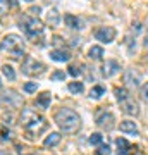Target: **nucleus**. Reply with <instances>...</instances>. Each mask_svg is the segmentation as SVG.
<instances>
[{
	"label": "nucleus",
	"instance_id": "f257e3e1",
	"mask_svg": "<svg viewBox=\"0 0 148 155\" xmlns=\"http://www.w3.org/2000/svg\"><path fill=\"white\" fill-rule=\"evenodd\" d=\"M21 126L26 131L28 138H38L48 129V122L43 116L36 114L31 109H24L21 114Z\"/></svg>",
	"mask_w": 148,
	"mask_h": 155
},
{
	"label": "nucleus",
	"instance_id": "f03ea898",
	"mask_svg": "<svg viewBox=\"0 0 148 155\" xmlns=\"http://www.w3.org/2000/svg\"><path fill=\"white\" fill-rule=\"evenodd\" d=\"M55 124L61 127V131L64 133H76L81 127V117L77 116V112H74L72 109L62 107L61 110L55 112Z\"/></svg>",
	"mask_w": 148,
	"mask_h": 155
},
{
	"label": "nucleus",
	"instance_id": "7ed1b4c3",
	"mask_svg": "<svg viewBox=\"0 0 148 155\" xmlns=\"http://www.w3.org/2000/svg\"><path fill=\"white\" fill-rule=\"evenodd\" d=\"M19 28L24 31V35L31 41L41 40L45 35V28H43V24H41V21L35 16H26V14L21 16L19 17Z\"/></svg>",
	"mask_w": 148,
	"mask_h": 155
},
{
	"label": "nucleus",
	"instance_id": "20e7f679",
	"mask_svg": "<svg viewBox=\"0 0 148 155\" xmlns=\"http://www.w3.org/2000/svg\"><path fill=\"white\" fill-rule=\"evenodd\" d=\"M0 50L5 52L7 55L14 59H22L24 57V47H22V38L19 35H7L0 41Z\"/></svg>",
	"mask_w": 148,
	"mask_h": 155
},
{
	"label": "nucleus",
	"instance_id": "39448f33",
	"mask_svg": "<svg viewBox=\"0 0 148 155\" xmlns=\"http://www.w3.org/2000/svg\"><path fill=\"white\" fill-rule=\"evenodd\" d=\"M22 72L26 74V76H40V74H43L45 72V64H41L40 61L33 59V57H28L26 61L22 62Z\"/></svg>",
	"mask_w": 148,
	"mask_h": 155
},
{
	"label": "nucleus",
	"instance_id": "423d86ee",
	"mask_svg": "<svg viewBox=\"0 0 148 155\" xmlns=\"http://www.w3.org/2000/svg\"><path fill=\"white\" fill-rule=\"evenodd\" d=\"M97 126L105 129V131H110V129H114L115 126V116L112 112L109 110H104L100 112L98 116H97Z\"/></svg>",
	"mask_w": 148,
	"mask_h": 155
},
{
	"label": "nucleus",
	"instance_id": "0eeeda50",
	"mask_svg": "<svg viewBox=\"0 0 148 155\" xmlns=\"http://www.w3.org/2000/svg\"><path fill=\"white\" fill-rule=\"evenodd\" d=\"M95 38L102 43H112L115 40V29L110 26H102L95 31Z\"/></svg>",
	"mask_w": 148,
	"mask_h": 155
},
{
	"label": "nucleus",
	"instance_id": "6e6552de",
	"mask_svg": "<svg viewBox=\"0 0 148 155\" xmlns=\"http://www.w3.org/2000/svg\"><path fill=\"white\" fill-rule=\"evenodd\" d=\"M121 71V64L117 61H105V64L102 66V76L104 78H114L119 74Z\"/></svg>",
	"mask_w": 148,
	"mask_h": 155
},
{
	"label": "nucleus",
	"instance_id": "1a4fd4ad",
	"mask_svg": "<svg viewBox=\"0 0 148 155\" xmlns=\"http://www.w3.org/2000/svg\"><path fill=\"white\" fill-rule=\"evenodd\" d=\"M121 109H122L124 114H127V116H138V114H140V105L136 104V100H133L131 97L122 102Z\"/></svg>",
	"mask_w": 148,
	"mask_h": 155
},
{
	"label": "nucleus",
	"instance_id": "9d476101",
	"mask_svg": "<svg viewBox=\"0 0 148 155\" xmlns=\"http://www.w3.org/2000/svg\"><path fill=\"white\" fill-rule=\"evenodd\" d=\"M119 129H121L124 134H131V136H138V133H140L136 122H133V121H122L121 124H119Z\"/></svg>",
	"mask_w": 148,
	"mask_h": 155
},
{
	"label": "nucleus",
	"instance_id": "9b49d317",
	"mask_svg": "<svg viewBox=\"0 0 148 155\" xmlns=\"http://www.w3.org/2000/svg\"><path fill=\"white\" fill-rule=\"evenodd\" d=\"M2 100L5 102L7 105H11V107H19L22 104L21 95H17L16 91H7V93L2 97Z\"/></svg>",
	"mask_w": 148,
	"mask_h": 155
},
{
	"label": "nucleus",
	"instance_id": "f8f14e48",
	"mask_svg": "<svg viewBox=\"0 0 148 155\" xmlns=\"http://www.w3.org/2000/svg\"><path fill=\"white\" fill-rule=\"evenodd\" d=\"M50 102H52V95H50L48 91H45V93H41V95L36 97V102H35V104H36L38 109H48Z\"/></svg>",
	"mask_w": 148,
	"mask_h": 155
},
{
	"label": "nucleus",
	"instance_id": "ddd939ff",
	"mask_svg": "<svg viewBox=\"0 0 148 155\" xmlns=\"http://www.w3.org/2000/svg\"><path fill=\"white\" fill-rule=\"evenodd\" d=\"M45 19H47V22H48L52 28H55V26H59V22H61V14H59L57 9H50V11L47 12Z\"/></svg>",
	"mask_w": 148,
	"mask_h": 155
},
{
	"label": "nucleus",
	"instance_id": "4468645a",
	"mask_svg": "<svg viewBox=\"0 0 148 155\" xmlns=\"http://www.w3.org/2000/svg\"><path fill=\"white\" fill-rule=\"evenodd\" d=\"M115 145H117V155H131V145L127 143L124 138H117L115 140Z\"/></svg>",
	"mask_w": 148,
	"mask_h": 155
},
{
	"label": "nucleus",
	"instance_id": "2eb2a0df",
	"mask_svg": "<svg viewBox=\"0 0 148 155\" xmlns=\"http://www.w3.org/2000/svg\"><path fill=\"white\" fill-rule=\"evenodd\" d=\"M50 59L55 62H67L71 59V54H67L64 50H52L50 52Z\"/></svg>",
	"mask_w": 148,
	"mask_h": 155
},
{
	"label": "nucleus",
	"instance_id": "dca6fc26",
	"mask_svg": "<svg viewBox=\"0 0 148 155\" xmlns=\"http://www.w3.org/2000/svg\"><path fill=\"white\" fill-rule=\"evenodd\" d=\"M64 21H66V24L69 26L71 29H81V19L77 16H72V14H66L64 16Z\"/></svg>",
	"mask_w": 148,
	"mask_h": 155
},
{
	"label": "nucleus",
	"instance_id": "f3484780",
	"mask_svg": "<svg viewBox=\"0 0 148 155\" xmlns=\"http://www.w3.org/2000/svg\"><path fill=\"white\" fill-rule=\"evenodd\" d=\"M124 81H126V84L138 86L140 81H141V76H140L136 71H126V74H124Z\"/></svg>",
	"mask_w": 148,
	"mask_h": 155
},
{
	"label": "nucleus",
	"instance_id": "a211bd4d",
	"mask_svg": "<svg viewBox=\"0 0 148 155\" xmlns=\"http://www.w3.org/2000/svg\"><path fill=\"white\" fill-rule=\"evenodd\" d=\"M104 54H105V50L102 47H98V45H93V47H90V50H88V57L93 59V61L104 59Z\"/></svg>",
	"mask_w": 148,
	"mask_h": 155
},
{
	"label": "nucleus",
	"instance_id": "6ab92c4d",
	"mask_svg": "<svg viewBox=\"0 0 148 155\" xmlns=\"http://www.w3.org/2000/svg\"><path fill=\"white\" fill-rule=\"evenodd\" d=\"M61 133H50L47 138H45L43 145L47 147V148H52V147H55V145H59L61 143Z\"/></svg>",
	"mask_w": 148,
	"mask_h": 155
},
{
	"label": "nucleus",
	"instance_id": "aec40b11",
	"mask_svg": "<svg viewBox=\"0 0 148 155\" xmlns=\"http://www.w3.org/2000/svg\"><path fill=\"white\" fill-rule=\"evenodd\" d=\"M104 95H105V86H102V84H97V86H93L90 90V98H93V100L102 98Z\"/></svg>",
	"mask_w": 148,
	"mask_h": 155
},
{
	"label": "nucleus",
	"instance_id": "412c9836",
	"mask_svg": "<svg viewBox=\"0 0 148 155\" xmlns=\"http://www.w3.org/2000/svg\"><path fill=\"white\" fill-rule=\"evenodd\" d=\"M67 88H69V91H71V93L79 95V93H83V91H84V84H83L81 81H72V83L67 84Z\"/></svg>",
	"mask_w": 148,
	"mask_h": 155
},
{
	"label": "nucleus",
	"instance_id": "4be33fe9",
	"mask_svg": "<svg viewBox=\"0 0 148 155\" xmlns=\"http://www.w3.org/2000/svg\"><path fill=\"white\" fill-rule=\"evenodd\" d=\"M2 72H4V76L9 79V81H14L16 79V71H14V67L5 64V66H2Z\"/></svg>",
	"mask_w": 148,
	"mask_h": 155
},
{
	"label": "nucleus",
	"instance_id": "5701e85b",
	"mask_svg": "<svg viewBox=\"0 0 148 155\" xmlns=\"http://www.w3.org/2000/svg\"><path fill=\"white\" fill-rule=\"evenodd\" d=\"M115 98H117L119 104H122L124 100L129 98V91H127L126 88H117V90H115Z\"/></svg>",
	"mask_w": 148,
	"mask_h": 155
},
{
	"label": "nucleus",
	"instance_id": "b1692460",
	"mask_svg": "<svg viewBox=\"0 0 148 155\" xmlns=\"http://www.w3.org/2000/svg\"><path fill=\"white\" fill-rule=\"evenodd\" d=\"M11 5H14V2L12 0H0V16H4L9 12Z\"/></svg>",
	"mask_w": 148,
	"mask_h": 155
},
{
	"label": "nucleus",
	"instance_id": "393cba45",
	"mask_svg": "<svg viewBox=\"0 0 148 155\" xmlns=\"http://www.w3.org/2000/svg\"><path fill=\"white\" fill-rule=\"evenodd\" d=\"M102 140H104V136H102L100 133H93L91 136H90V145L100 147V145H102Z\"/></svg>",
	"mask_w": 148,
	"mask_h": 155
},
{
	"label": "nucleus",
	"instance_id": "a878e982",
	"mask_svg": "<svg viewBox=\"0 0 148 155\" xmlns=\"http://www.w3.org/2000/svg\"><path fill=\"white\" fill-rule=\"evenodd\" d=\"M36 90H38V84L36 83H26L24 84V91H26V93H35Z\"/></svg>",
	"mask_w": 148,
	"mask_h": 155
},
{
	"label": "nucleus",
	"instance_id": "bb28decb",
	"mask_svg": "<svg viewBox=\"0 0 148 155\" xmlns=\"http://www.w3.org/2000/svg\"><path fill=\"white\" fill-rule=\"evenodd\" d=\"M52 79H54V81H64V79H66V74L62 71H55L54 74H52Z\"/></svg>",
	"mask_w": 148,
	"mask_h": 155
},
{
	"label": "nucleus",
	"instance_id": "cd10ccee",
	"mask_svg": "<svg viewBox=\"0 0 148 155\" xmlns=\"http://www.w3.org/2000/svg\"><path fill=\"white\" fill-rule=\"evenodd\" d=\"M97 153H98V155H110V147H109V145H100Z\"/></svg>",
	"mask_w": 148,
	"mask_h": 155
},
{
	"label": "nucleus",
	"instance_id": "c85d7f7f",
	"mask_svg": "<svg viewBox=\"0 0 148 155\" xmlns=\"http://www.w3.org/2000/svg\"><path fill=\"white\" fill-rule=\"evenodd\" d=\"M69 74L74 76V78H77L79 74H81V69H79L77 66H71V67H69Z\"/></svg>",
	"mask_w": 148,
	"mask_h": 155
},
{
	"label": "nucleus",
	"instance_id": "c756f323",
	"mask_svg": "<svg viewBox=\"0 0 148 155\" xmlns=\"http://www.w3.org/2000/svg\"><path fill=\"white\" fill-rule=\"evenodd\" d=\"M7 140H11V131L7 133V129H2V141H7Z\"/></svg>",
	"mask_w": 148,
	"mask_h": 155
},
{
	"label": "nucleus",
	"instance_id": "7c9ffc66",
	"mask_svg": "<svg viewBox=\"0 0 148 155\" xmlns=\"http://www.w3.org/2000/svg\"><path fill=\"white\" fill-rule=\"evenodd\" d=\"M141 91H143V97H145V98H148V83L145 84V86H143Z\"/></svg>",
	"mask_w": 148,
	"mask_h": 155
},
{
	"label": "nucleus",
	"instance_id": "2f4dec72",
	"mask_svg": "<svg viewBox=\"0 0 148 155\" xmlns=\"http://www.w3.org/2000/svg\"><path fill=\"white\" fill-rule=\"evenodd\" d=\"M40 11H41L40 7H33V9H31V11H29V12H33L35 16H38V14H40Z\"/></svg>",
	"mask_w": 148,
	"mask_h": 155
},
{
	"label": "nucleus",
	"instance_id": "473e14b6",
	"mask_svg": "<svg viewBox=\"0 0 148 155\" xmlns=\"http://www.w3.org/2000/svg\"><path fill=\"white\" fill-rule=\"evenodd\" d=\"M0 155H11L9 152H5V150H0Z\"/></svg>",
	"mask_w": 148,
	"mask_h": 155
},
{
	"label": "nucleus",
	"instance_id": "72a5a7b5",
	"mask_svg": "<svg viewBox=\"0 0 148 155\" xmlns=\"http://www.w3.org/2000/svg\"><path fill=\"white\" fill-rule=\"evenodd\" d=\"M143 43H145V47H148V36L145 38V41H143Z\"/></svg>",
	"mask_w": 148,
	"mask_h": 155
},
{
	"label": "nucleus",
	"instance_id": "f704fd0d",
	"mask_svg": "<svg viewBox=\"0 0 148 155\" xmlns=\"http://www.w3.org/2000/svg\"><path fill=\"white\" fill-rule=\"evenodd\" d=\"M24 2H33V0H24Z\"/></svg>",
	"mask_w": 148,
	"mask_h": 155
}]
</instances>
